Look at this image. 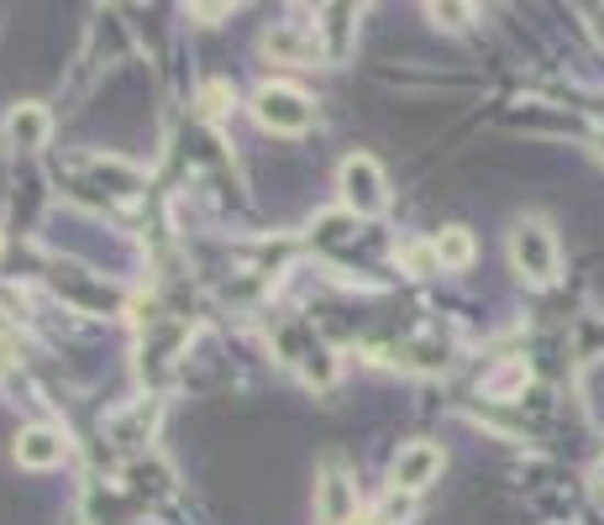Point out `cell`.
Segmentation results:
<instances>
[{
	"instance_id": "30bf717a",
	"label": "cell",
	"mask_w": 604,
	"mask_h": 525,
	"mask_svg": "<svg viewBox=\"0 0 604 525\" xmlns=\"http://www.w3.org/2000/svg\"><path fill=\"white\" fill-rule=\"evenodd\" d=\"M400 258L411 262L415 273H432V268H441V262H436V247H405Z\"/></svg>"
},
{
	"instance_id": "7a4b0ae2",
	"label": "cell",
	"mask_w": 604,
	"mask_h": 525,
	"mask_svg": "<svg viewBox=\"0 0 604 525\" xmlns=\"http://www.w3.org/2000/svg\"><path fill=\"white\" fill-rule=\"evenodd\" d=\"M510 258H515V268H521L532 284H552L557 279V242L541 221H521V226H515Z\"/></svg>"
},
{
	"instance_id": "9c48e42d",
	"label": "cell",
	"mask_w": 604,
	"mask_h": 525,
	"mask_svg": "<svg viewBox=\"0 0 604 525\" xmlns=\"http://www.w3.org/2000/svg\"><path fill=\"white\" fill-rule=\"evenodd\" d=\"M432 247H436V262H441V268H468V262H473V237H468L462 226H447Z\"/></svg>"
},
{
	"instance_id": "7c38bea8",
	"label": "cell",
	"mask_w": 604,
	"mask_h": 525,
	"mask_svg": "<svg viewBox=\"0 0 604 525\" xmlns=\"http://www.w3.org/2000/svg\"><path fill=\"white\" fill-rule=\"evenodd\" d=\"M594 478H600V483H604V457H600V468H594Z\"/></svg>"
},
{
	"instance_id": "5b68a950",
	"label": "cell",
	"mask_w": 604,
	"mask_h": 525,
	"mask_svg": "<svg viewBox=\"0 0 604 525\" xmlns=\"http://www.w3.org/2000/svg\"><path fill=\"white\" fill-rule=\"evenodd\" d=\"M16 462L22 468H53V462H64V436L48 426H32L16 436Z\"/></svg>"
},
{
	"instance_id": "52a82bcc",
	"label": "cell",
	"mask_w": 604,
	"mask_h": 525,
	"mask_svg": "<svg viewBox=\"0 0 604 525\" xmlns=\"http://www.w3.org/2000/svg\"><path fill=\"white\" fill-rule=\"evenodd\" d=\"M321 515H326V525H353L358 521V504H353V494H347V478L332 473L326 483H321Z\"/></svg>"
},
{
	"instance_id": "ba28073f",
	"label": "cell",
	"mask_w": 604,
	"mask_h": 525,
	"mask_svg": "<svg viewBox=\"0 0 604 525\" xmlns=\"http://www.w3.org/2000/svg\"><path fill=\"white\" fill-rule=\"evenodd\" d=\"M5 132H11L22 147H43L48 143V111H43V105H22V111H11Z\"/></svg>"
},
{
	"instance_id": "277c9868",
	"label": "cell",
	"mask_w": 604,
	"mask_h": 525,
	"mask_svg": "<svg viewBox=\"0 0 604 525\" xmlns=\"http://www.w3.org/2000/svg\"><path fill=\"white\" fill-rule=\"evenodd\" d=\"M394 483L400 489H411V494H421L426 483H436V473H441V447H432V442H411V447H400V457H394Z\"/></svg>"
},
{
	"instance_id": "8fae6325",
	"label": "cell",
	"mask_w": 604,
	"mask_h": 525,
	"mask_svg": "<svg viewBox=\"0 0 604 525\" xmlns=\"http://www.w3.org/2000/svg\"><path fill=\"white\" fill-rule=\"evenodd\" d=\"M594 32H600V43H604V11H594Z\"/></svg>"
},
{
	"instance_id": "6da1fadb",
	"label": "cell",
	"mask_w": 604,
	"mask_h": 525,
	"mask_svg": "<svg viewBox=\"0 0 604 525\" xmlns=\"http://www.w3.org/2000/svg\"><path fill=\"white\" fill-rule=\"evenodd\" d=\"M253 116L264 121L268 132H305L315 121V105L305 90H294V85H264L258 96H253Z\"/></svg>"
},
{
	"instance_id": "8992f818",
	"label": "cell",
	"mask_w": 604,
	"mask_h": 525,
	"mask_svg": "<svg viewBox=\"0 0 604 525\" xmlns=\"http://www.w3.org/2000/svg\"><path fill=\"white\" fill-rule=\"evenodd\" d=\"M264 48L273 58H290V64H311L315 53H321V43H315V32H305V26H279V32L264 37Z\"/></svg>"
},
{
	"instance_id": "3957f363",
	"label": "cell",
	"mask_w": 604,
	"mask_h": 525,
	"mask_svg": "<svg viewBox=\"0 0 604 525\" xmlns=\"http://www.w3.org/2000/svg\"><path fill=\"white\" fill-rule=\"evenodd\" d=\"M342 200L353 205L358 215H379L384 211V174H379V164L368 158V153H353L347 164H342Z\"/></svg>"
}]
</instances>
